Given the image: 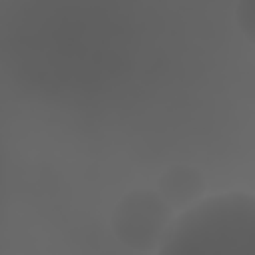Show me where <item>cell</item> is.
<instances>
[{
    "mask_svg": "<svg viewBox=\"0 0 255 255\" xmlns=\"http://www.w3.org/2000/svg\"><path fill=\"white\" fill-rule=\"evenodd\" d=\"M171 219L173 209L157 191L135 189L116 203L112 231L122 245L133 251H151L161 243Z\"/></svg>",
    "mask_w": 255,
    "mask_h": 255,
    "instance_id": "1",
    "label": "cell"
},
{
    "mask_svg": "<svg viewBox=\"0 0 255 255\" xmlns=\"http://www.w3.org/2000/svg\"><path fill=\"white\" fill-rule=\"evenodd\" d=\"M235 22L241 34L255 44V0H243L235 6Z\"/></svg>",
    "mask_w": 255,
    "mask_h": 255,
    "instance_id": "3",
    "label": "cell"
},
{
    "mask_svg": "<svg viewBox=\"0 0 255 255\" xmlns=\"http://www.w3.org/2000/svg\"><path fill=\"white\" fill-rule=\"evenodd\" d=\"M205 189L207 179L203 171L189 163H173L157 179V193L173 211L191 207L203 197Z\"/></svg>",
    "mask_w": 255,
    "mask_h": 255,
    "instance_id": "2",
    "label": "cell"
}]
</instances>
